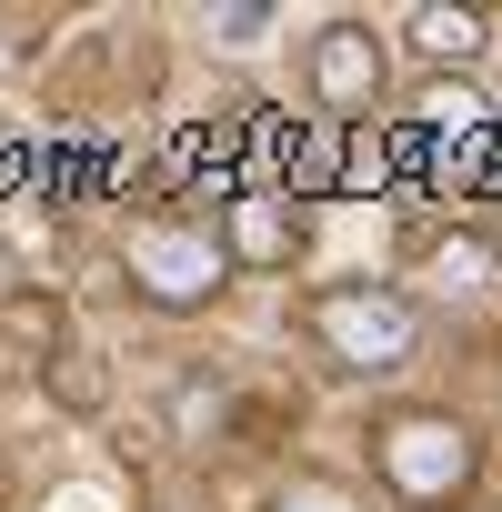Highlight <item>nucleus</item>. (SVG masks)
<instances>
[{"label":"nucleus","mask_w":502,"mask_h":512,"mask_svg":"<svg viewBox=\"0 0 502 512\" xmlns=\"http://www.w3.org/2000/svg\"><path fill=\"white\" fill-rule=\"evenodd\" d=\"M362 462H372V492L392 512H452L482 472V422L442 412V402H392L362 422Z\"/></svg>","instance_id":"nucleus-1"},{"label":"nucleus","mask_w":502,"mask_h":512,"mask_svg":"<svg viewBox=\"0 0 502 512\" xmlns=\"http://www.w3.org/2000/svg\"><path fill=\"white\" fill-rule=\"evenodd\" d=\"M422 292L402 282H322L302 292V342L342 372V382H402L422 362Z\"/></svg>","instance_id":"nucleus-2"},{"label":"nucleus","mask_w":502,"mask_h":512,"mask_svg":"<svg viewBox=\"0 0 502 512\" xmlns=\"http://www.w3.org/2000/svg\"><path fill=\"white\" fill-rule=\"evenodd\" d=\"M111 262L121 282L151 302V312H211L231 292V251H221V221L201 211H131L111 231Z\"/></svg>","instance_id":"nucleus-3"},{"label":"nucleus","mask_w":502,"mask_h":512,"mask_svg":"<svg viewBox=\"0 0 502 512\" xmlns=\"http://www.w3.org/2000/svg\"><path fill=\"white\" fill-rule=\"evenodd\" d=\"M302 91H312L322 121H352V131H362V121L382 111V91H392V41H382L372 21H352V11L322 21V31L302 41Z\"/></svg>","instance_id":"nucleus-4"},{"label":"nucleus","mask_w":502,"mask_h":512,"mask_svg":"<svg viewBox=\"0 0 502 512\" xmlns=\"http://www.w3.org/2000/svg\"><path fill=\"white\" fill-rule=\"evenodd\" d=\"M221 251H231V272H292V251H302V201L282 181H251L231 211H221Z\"/></svg>","instance_id":"nucleus-5"},{"label":"nucleus","mask_w":502,"mask_h":512,"mask_svg":"<svg viewBox=\"0 0 502 512\" xmlns=\"http://www.w3.org/2000/svg\"><path fill=\"white\" fill-rule=\"evenodd\" d=\"M402 131H412L422 151H492V141H502V101H492L482 81H422L412 111H402Z\"/></svg>","instance_id":"nucleus-6"},{"label":"nucleus","mask_w":502,"mask_h":512,"mask_svg":"<svg viewBox=\"0 0 502 512\" xmlns=\"http://www.w3.org/2000/svg\"><path fill=\"white\" fill-rule=\"evenodd\" d=\"M412 282H422L432 302H492V292H502V241L472 231V221H462V231H432L422 262H412Z\"/></svg>","instance_id":"nucleus-7"},{"label":"nucleus","mask_w":502,"mask_h":512,"mask_svg":"<svg viewBox=\"0 0 502 512\" xmlns=\"http://www.w3.org/2000/svg\"><path fill=\"white\" fill-rule=\"evenodd\" d=\"M432 81H472V61L492 51V21L482 11H452V0H422V11H402V31H392Z\"/></svg>","instance_id":"nucleus-8"},{"label":"nucleus","mask_w":502,"mask_h":512,"mask_svg":"<svg viewBox=\"0 0 502 512\" xmlns=\"http://www.w3.org/2000/svg\"><path fill=\"white\" fill-rule=\"evenodd\" d=\"M221 422H231L221 372H181V382H171V442H181V452H211V442H221Z\"/></svg>","instance_id":"nucleus-9"},{"label":"nucleus","mask_w":502,"mask_h":512,"mask_svg":"<svg viewBox=\"0 0 502 512\" xmlns=\"http://www.w3.org/2000/svg\"><path fill=\"white\" fill-rule=\"evenodd\" d=\"M0 352H31L51 372L61 362V302L51 292H11V302H0Z\"/></svg>","instance_id":"nucleus-10"},{"label":"nucleus","mask_w":502,"mask_h":512,"mask_svg":"<svg viewBox=\"0 0 502 512\" xmlns=\"http://www.w3.org/2000/svg\"><path fill=\"white\" fill-rule=\"evenodd\" d=\"M262 512H382V502H372L362 482H342V472H292Z\"/></svg>","instance_id":"nucleus-11"},{"label":"nucleus","mask_w":502,"mask_h":512,"mask_svg":"<svg viewBox=\"0 0 502 512\" xmlns=\"http://www.w3.org/2000/svg\"><path fill=\"white\" fill-rule=\"evenodd\" d=\"M41 382H51V402H61V412H101V402H111V372H101V352H61Z\"/></svg>","instance_id":"nucleus-12"},{"label":"nucleus","mask_w":502,"mask_h":512,"mask_svg":"<svg viewBox=\"0 0 502 512\" xmlns=\"http://www.w3.org/2000/svg\"><path fill=\"white\" fill-rule=\"evenodd\" d=\"M272 21H282L272 0H221V11H191V31H201V41H221V51H251Z\"/></svg>","instance_id":"nucleus-13"},{"label":"nucleus","mask_w":502,"mask_h":512,"mask_svg":"<svg viewBox=\"0 0 502 512\" xmlns=\"http://www.w3.org/2000/svg\"><path fill=\"white\" fill-rule=\"evenodd\" d=\"M11 31H41V21H31V11H0V71H21V61H31V41H11Z\"/></svg>","instance_id":"nucleus-14"},{"label":"nucleus","mask_w":502,"mask_h":512,"mask_svg":"<svg viewBox=\"0 0 502 512\" xmlns=\"http://www.w3.org/2000/svg\"><path fill=\"white\" fill-rule=\"evenodd\" d=\"M51 512H111V502H101L91 482H71V492H51Z\"/></svg>","instance_id":"nucleus-15"},{"label":"nucleus","mask_w":502,"mask_h":512,"mask_svg":"<svg viewBox=\"0 0 502 512\" xmlns=\"http://www.w3.org/2000/svg\"><path fill=\"white\" fill-rule=\"evenodd\" d=\"M21 292V262H11V241H0V302H11Z\"/></svg>","instance_id":"nucleus-16"},{"label":"nucleus","mask_w":502,"mask_h":512,"mask_svg":"<svg viewBox=\"0 0 502 512\" xmlns=\"http://www.w3.org/2000/svg\"><path fill=\"white\" fill-rule=\"evenodd\" d=\"M151 512H191V502H151Z\"/></svg>","instance_id":"nucleus-17"}]
</instances>
